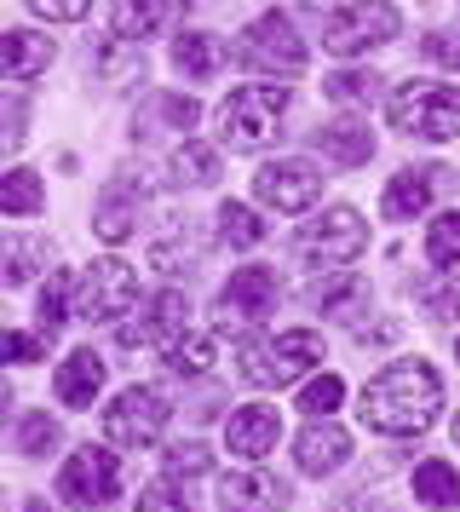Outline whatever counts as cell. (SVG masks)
Wrapping results in <instances>:
<instances>
[{"instance_id": "obj_1", "label": "cell", "mask_w": 460, "mask_h": 512, "mask_svg": "<svg viewBox=\"0 0 460 512\" xmlns=\"http://www.w3.org/2000/svg\"><path fill=\"white\" fill-rule=\"evenodd\" d=\"M357 409H363V426L380 432V438H420L443 409V380H437L432 363L403 357V363H391L368 380Z\"/></svg>"}, {"instance_id": "obj_2", "label": "cell", "mask_w": 460, "mask_h": 512, "mask_svg": "<svg viewBox=\"0 0 460 512\" xmlns=\"http://www.w3.org/2000/svg\"><path fill=\"white\" fill-rule=\"evenodd\" d=\"M317 363H322V340L311 328H288L276 340H248L242 357H236L248 386H294L299 374L317 369Z\"/></svg>"}, {"instance_id": "obj_3", "label": "cell", "mask_w": 460, "mask_h": 512, "mask_svg": "<svg viewBox=\"0 0 460 512\" xmlns=\"http://www.w3.org/2000/svg\"><path fill=\"white\" fill-rule=\"evenodd\" d=\"M391 127L414 133V139H460V87H437V81H409L391 93Z\"/></svg>"}, {"instance_id": "obj_4", "label": "cell", "mask_w": 460, "mask_h": 512, "mask_svg": "<svg viewBox=\"0 0 460 512\" xmlns=\"http://www.w3.org/2000/svg\"><path fill=\"white\" fill-rule=\"evenodd\" d=\"M282 116H288L282 87H236L219 104V139L230 150H259V144H271L282 133Z\"/></svg>"}, {"instance_id": "obj_5", "label": "cell", "mask_w": 460, "mask_h": 512, "mask_svg": "<svg viewBox=\"0 0 460 512\" xmlns=\"http://www.w3.org/2000/svg\"><path fill=\"white\" fill-rule=\"evenodd\" d=\"M363 248H368V225H363L357 208H328L299 231V254H305L311 271H340V265H351Z\"/></svg>"}, {"instance_id": "obj_6", "label": "cell", "mask_w": 460, "mask_h": 512, "mask_svg": "<svg viewBox=\"0 0 460 512\" xmlns=\"http://www.w3.org/2000/svg\"><path fill=\"white\" fill-rule=\"evenodd\" d=\"M397 29H403V18H397L391 0H357V6H345V12H334L322 24V47L334 52V58H357L368 47L397 41Z\"/></svg>"}, {"instance_id": "obj_7", "label": "cell", "mask_w": 460, "mask_h": 512, "mask_svg": "<svg viewBox=\"0 0 460 512\" xmlns=\"http://www.w3.org/2000/svg\"><path fill=\"white\" fill-rule=\"evenodd\" d=\"M138 305V277L127 259H92L75 282V317L81 323H115Z\"/></svg>"}, {"instance_id": "obj_8", "label": "cell", "mask_w": 460, "mask_h": 512, "mask_svg": "<svg viewBox=\"0 0 460 512\" xmlns=\"http://www.w3.org/2000/svg\"><path fill=\"white\" fill-rule=\"evenodd\" d=\"M236 58L259 75H305V41H299V29L282 18V12H265V18H253V29L242 35V47Z\"/></svg>"}, {"instance_id": "obj_9", "label": "cell", "mask_w": 460, "mask_h": 512, "mask_svg": "<svg viewBox=\"0 0 460 512\" xmlns=\"http://www.w3.org/2000/svg\"><path fill=\"white\" fill-rule=\"evenodd\" d=\"M161 426H167V397L156 386H127L104 409V438L121 443V449H150L161 438Z\"/></svg>"}, {"instance_id": "obj_10", "label": "cell", "mask_w": 460, "mask_h": 512, "mask_svg": "<svg viewBox=\"0 0 460 512\" xmlns=\"http://www.w3.org/2000/svg\"><path fill=\"white\" fill-rule=\"evenodd\" d=\"M58 495H64L69 507H110L115 495H121V466H115V455L98 449V443L75 449L64 461V472H58Z\"/></svg>"}, {"instance_id": "obj_11", "label": "cell", "mask_w": 460, "mask_h": 512, "mask_svg": "<svg viewBox=\"0 0 460 512\" xmlns=\"http://www.w3.org/2000/svg\"><path fill=\"white\" fill-rule=\"evenodd\" d=\"M276 294H282V282H276L271 265H242V271H230L225 294H219V323L225 328L265 323L276 311Z\"/></svg>"}, {"instance_id": "obj_12", "label": "cell", "mask_w": 460, "mask_h": 512, "mask_svg": "<svg viewBox=\"0 0 460 512\" xmlns=\"http://www.w3.org/2000/svg\"><path fill=\"white\" fill-rule=\"evenodd\" d=\"M190 334V305H184V294H173V288H161L156 300L144 305V317H133V323H121L115 328V340L127 351L138 346H173V340H184Z\"/></svg>"}, {"instance_id": "obj_13", "label": "cell", "mask_w": 460, "mask_h": 512, "mask_svg": "<svg viewBox=\"0 0 460 512\" xmlns=\"http://www.w3.org/2000/svg\"><path fill=\"white\" fill-rule=\"evenodd\" d=\"M253 196L276 213H305L322 196V173L311 162H271L253 173Z\"/></svg>"}, {"instance_id": "obj_14", "label": "cell", "mask_w": 460, "mask_h": 512, "mask_svg": "<svg viewBox=\"0 0 460 512\" xmlns=\"http://www.w3.org/2000/svg\"><path fill=\"white\" fill-rule=\"evenodd\" d=\"M225 443H230V455H242V461H265L282 443V415L271 403H248V409H236L225 420Z\"/></svg>"}, {"instance_id": "obj_15", "label": "cell", "mask_w": 460, "mask_h": 512, "mask_svg": "<svg viewBox=\"0 0 460 512\" xmlns=\"http://www.w3.org/2000/svg\"><path fill=\"white\" fill-rule=\"evenodd\" d=\"M219 507L225 512H282L288 507V484L271 478V472H225Z\"/></svg>"}, {"instance_id": "obj_16", "label": "cell", "mask_w": 460, "mask_h": 512, "mask_svg": "<svg viewBox=\"0 0 460 512\" xmlns=\"http://www.w3.org/2000/svg\"><path fill=\"white\" fill-rule=\"evenodd\" d=\"M294 461H299V472H311V478L340 472V466L351 461V438H345L334 420H311V426L294 438Z\"/></svg>"}, {"instance_id": "obj_17", "label": "cell", "mask_w": 460, "mask_h": 512, "mask_svg": "<svg viewBox=\"0 0 460 512\" xmlns=\"http://www.w3.org/2000/svg\"><path fill=\"white\" fill-rule=\"evenodd\" d=\"M179 12H190V0H115V35L121 41H150L173 24Z\"/></svg>"}, {"instance_id": "obj_18", "label": "cell", "mask_w": 460, "mask_h": 512, "mask_svg": "<svg viewBox=\"0 0 460 512\" xmlns=\"http://www.w3.org/2000/svg\"><path fill=\"white\" fill-rule=\"evenodd\" d=\"M98 392H104V357H98V351H69L64 369H58V397H64V409H87Z\"/></svg>"}, {"instance_id": "obj_19", "label": "cell", "mask_w": 460, "mask_h": 512, "mask_svg": "<svg viewBox=\"0 0 460 512\" xmlns=\"http://www.w3.org/2000/svg\"><path fill=\"white\" fill-rule=\"evenodd\" d=\"M317 150L334 167H363L374 156V133H368V121H328V127H317Z\"/></svg>"}, {"instance_id": "obj_20", "label": "cell", "mask_w": 460, "mask_h": 512, "mask_svg": "<svg viewBox=\"0 0 460 512\" xmlns=\"http://www.w3.org/2000/svg\"><path fill=\"white\" fill-rule=\"evenodd\" d=\"M0 64H6L12 81H35V75H46V64H52V41L35 35V29H6V41H0Z\"/></svg>"}, {"instance_id": "obj_21", "label": "cell", "mask_w": 460, "mask_h": 512, "mask_svg": "<svg viewBox=\"0 0 460 512\" xmlns=\"http://www.w3.org/2000/svg\"><path fill=\"white\" fill-rule=\"evenodd\" d=\"M173 64L190 81H213V75L225 70V41L207 35V29H184L179 41H173Z\"/></svg>"}, {"instance_id": "obj_22", "label": "cell", "mask_w": 460, "mask_h": 512, "mask_svg": "<svg viewBox=\"0 0 460 512\" xmlns=\"http://www.w3.org/2000/svg\"><path fill=\"white\" fill-rule=\"evenodd\" d=\"M426 208H432V173L426 167H403L386 185V196H380L386 219H414V213H426Z\"/></svg>"}, {"instance_id": "obj_23", "label": "cell", "mask_w": 460, "mask_h": 512, "mask_svg": "<svg viewBox=\"0 0 460 512\" xmlns=\"http://www.w3.org/2000/svg\"><path fill=\"white\" fill-rule=\"evenodd\" d=\"M138 213V190H127V185H110L104 196H98V213H92V231L104 236V242H127L133 236V219Z\"/></svg>"}, {"instance_id": "obj_24", "label": "cell", "mask_w": 460, "mask_h": 512, "mask_svg": "<svg viewBox=\"0 0 460 512\" xmlns=\"http://www.w3.org/2000/svg\"><path fill=\"white\" fill-rule=\"evenodd\" d=\"M167 167H173V185H190V190L219 185V150L213 144H179Z\"/></svg>"}, {"instance_id": "obj_25", "label": "cell", "mask_w": 460, "mask_h": 512, "mask_svg": "<svg viewBox=\"0 0 460 512\" xmlns=\"http://www.w3.org/2000/svg\"><path fill=\"white\" fill-rule=\"evenodd\" d=\"M414 501H426V507H460V472L449 461H420L414 466Z\"/></svg>"}, {"instance_id": "obj_26", "label": "cell", "mask_w": 460, "mask_h": 512, "mask_svg": "<svg viewBox=\"0 0 460 512\" xmlns=\"http://www.w3.org/2000/svg\"><path fill=\"white\" fill-rule=\"evenodd\" d=\"M368 305V282L363 277H340L317 288V311L328 323H357V311Z\"/></svg>"}, {"instance_id": "obj_27", "label": "cell", "mask_w": 460, "mask_h": 512, "mask_svg": "<svg viewBox=\"0 0 460 512\" xmlns=\"http://www.w3.org/2000/svg\"><path fill=\"white\" fill-rule=\"evenodd\" d=\"M46 190H41V173L35 167H12L6 179H0V213H18V219H29V213H41Z\"/></svg>"}, {"instance_id": "obj_28", "label": "cell", "mask_w": 460, "mask_h": 512, "mask_svg": "<svg viewBox=\"0 0 460 512\" xmlns=\"http://www.w3.org/2000/svg\"><path fill=\"white\" fill-rule=\"evenodd\" d=\"M259 236H265V219L248 202H225L219 208V242L225 248H259Z\"/></svg>"}, {"instance_id": "obj_29", "label": "cell", "mask_w": 460, "mask_h": 512, "mask_svg": "<svg viewBox=\"0 0 460 512\" xmlns=\"http://www.w3.org/2000/svg\"><path fill=\"white\" fill-rule=\"evenodd\" d=\"M213 340L207 334H184V340H173V346L161 351V363H167V374H207L213 369Z\"/></svg>"}, {"instance_id": "obj_30", "label": "cell", "mask_w": 460, "mask_h": 512, "mask_svg": "<svg viewBox=\"0 0 460 512\" xmlns=\"http://www.w3.org/2000/svg\"><path fill=\"white\" fill-rule=\"evenodd\" d=\"M426 259L437 271H460V213H437L426 231Z\"/></svg>"}, {"instance_id": "obj_31", "label": "cell", "mask_w": 460, "mask_h": 512, "mask_svg": "<svg viewBox=\"0 0 460 512\" xmlns=\"http://www.w3.org/2000/svg\"><path fill=\"white\" fill-rule=\"evenodd\" d=\"M69 305H75V294H69V271H52L41 288V305H35V317H41V334H58L69 317Z\"/></svg>"}, {"instance_id": "obj_32", "label": "cell", "mask_w": 460, "mask_h": 512, "mask_svg": "<svg viewBox=\"0 0 460 512\" xmlns=\"http://www.w3.org/2000/svg\"><path fill=\"white\" fill-rule=\"evenodd\" d=\"M340 397H345L340 374H317V380H305V392H299V409H305L311 420H328L334 409H340Z\"/></svg>"}, {"instance_id": "obj_33", "label": "cell", "mask_w": 460, "mask_h": 512, "mask_svg": "<svg viewBox=\"0 0 460 512\" xmlns=\"http://www.w3.org/2000/svg\"><path fill=\"white\" fill-rule=\"evenodd\" d=\"M18 449H23V455H52V449H58V420H52V415H23Z\"/></svg>"}, {"instance_id": "obj_34", "label": "cell", "mask_w": 460, "mask_h": 512, "mask_svg": "<svg viewBox=\"0 0 460 512\" xmlns=\"http://www.w3.org/2000/svg\"><path fill=\"white\" fill-rule=\"evenodd\" d=\"M420 300H426V311H432L437 323H455L460 317V271H449V277L432 282V288H420Z\"/></svg>"}, {"instance_id": "obj_35", "label": "cell", "mask_w": 460, "mask_h": 512, "mask_svg": "<svg viewBox=\"0 0 460 512\" xmlns=\"http://www.w3.org/2000/svg\"><path fill=\"white\" fill-rule=\"evenodd\" d=\"M380 93V81L363 70H340V75H328V98H340V104H368V98Z\"/></svg>"}, {"instance_id": "obj_36", "label": "cell", "mask_w": 460, "mask_h": 512, "mask_svg": "<svg viewBox=\"0 0 460 512\" xmlns=\"http://www.w3.org/2000/svg\"><path fill=\"white\" fill-rule=\"evenodd\" d=\"M41 254H46V248H35V242H18V236H12V242H6V282H12V288H18V282H29V277H35V265H41Z\"/></svg>"}, {"instance_id": "obj_37", "label": "cell", "mask_w": 460, "mask_h": 512, "mask_svg": "<svg viewBox=\"0 0 460 512\" xmlns=\"http://www.w3.org/2000/svg\"><path fill=\"white\" fill-rule=\"evenodd\" d=\"M138 512H190V501H184V489H173L161 478V484L138 489Z\"/></svg>"}, {"instance_id": "obj_38", "label": "cell", "mask_w": 460, "mask_h": 512, "mask_svg": "<svg viewBox=\"0 0 460 512\" xmlns=\"http://www.w3.org/2000/svg\"><path fill=\"white\" fill-rule=\"evenodd\" d=\"M207 472V449L202 443H179V449H167V478H196Z\"/></svg>"}, {"instance_id": "obj_39", "label": "cell", "mask_w": 460, "mask_h": 512, "mask_svg": "<svg viewBox=\"0 0 460 512\" xmlns=\"http://www.w3.org/2000/svg\"><path fill=\"white\" fill-rule=\"evenodd\" d=\"M420 52H426L432 64H443V70H455V75H460V41H455V35H443V29H432V35L420 41Z\"/></svg>"}, {"instance_id": "obj_40", "label": "cell", "mask_w": 460, "mask_h": 512, "mask_svg": "<svg viewBox=\"0 0 460 512\" xmlns=\"http://www.w3.org/2000/svg\"><path fill=\"white\" fill-rule=\"evenodd\" d=\"M41 18H52V24H81L87 18V0H29Z\"/></svg>"}, {"instance_id": "obj_41", "label": "cell", "mask_w": 460, "mask_h": 512, "mask_svg": "<svg viewBox=\"0 0 460 512\" xmlns=\"http://www.w3.org/2000/svg\"><path fill=\"white\" fill-rule=\"evenodd\" d=\"M161 110H167V121H173V127H184V133H190V127H196V116H202V110H196V98H161Z\"/></svg>"}, {"instance_id": "obj_42", "label": "cell", "mask_w": 460, "mask_h": 512, "mask_svg": "<svg viewBox=\"0 0 460 512\" xmlns=\"http://www.w3.org/2000/svg\"><path fill=\"white\" fill-rule=\"evenodd\" d=\"M6 357L12 363H29V357H41V340L35 334H6Z\"/></svg>"}, {"instance_id": "obj_43", "label": "cell", "mask_w": 460, "mask_h": 512, "mask_svg": "<svg viewBox=\"0 0 460 512\" xmlns=\"http://www.w3.org/2000/svg\"><path fill=\"white\" fill-rule=\"evenodd\" d=\"M351 512H386V507H380V501H357Z\"/></svg>"}, {"instance_id": "obj_44", "label": "cell", "mask_w": 460, "mask_h": 512, "mask_svg": "<svg viewBox=\"0 0 460 512\" xmlns=\"http://www.w3.org/2000/svg\"><path fill=\"white\" fill-rule=\"evenodd\" d=\"M455 443H460V415H455Z\"/></svg>"}, {"instance_id": "obj_45", "label": "cell", "mask_w": 460, "mask_h": 512, "mask_svg": "<svg viewBox=\"0 0 460 512\" xmlns=\"http://www.w3.org/2000/svg\"><path fill=\"white\" fill-rule=\"evenodd\" d=\"M455 357H460V346H455Z\"/></svg>"}]
</instances>
